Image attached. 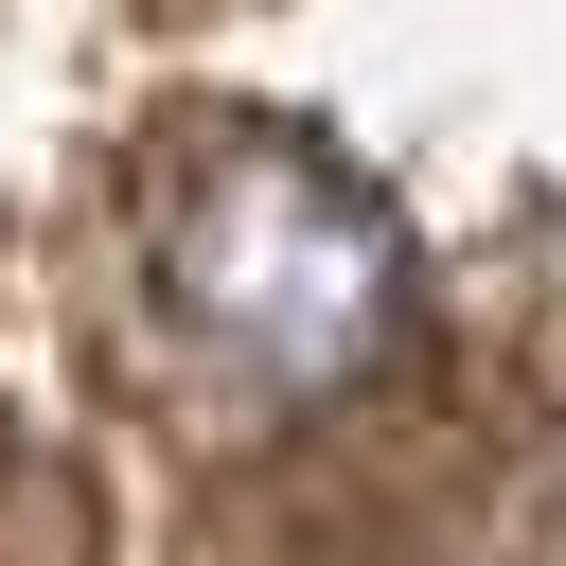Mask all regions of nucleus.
Here are the masks:
<instances>
[{
  "instance_id": "f257e3e1",
  "label": "nucleus",
  "mask_w": 566,
  "mask_h": 566,
  "mask_svg": "<svg viewBox=\"0 0 566 566\" xmlns=\"http://www.w3.org/2000/svg\"><path fill=\"white\" fill-rule=\"evenodd\" d=\"M159 318L248 407H336L407 354V230L301 142H212L159 195Z\"/></svg>"
}]
</instances>
